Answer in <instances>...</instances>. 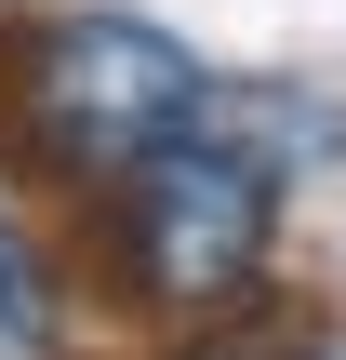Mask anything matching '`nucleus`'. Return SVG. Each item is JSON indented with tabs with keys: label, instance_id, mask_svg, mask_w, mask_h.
Masks as SVG:
<instances>
[{
	"label": "nucleus",
	"instance_id": "nucleus-1",
	"mask_svg": "<svg viewBox=\"0 0 346 360\" xmlns=\"http://www.w3.org/2000/svg\"><path fill=\"white\" fill-rule=\"evenodd\" d=\"M280 187H293V160L253 147L240 107L213 94L173 147H147L120 187H93L107 200V281L160 321H227L280 254Z\"/></svg>",
	"mask_w": 346,
	"mask_h": 360
},
{
	"label": "nucleus",
	"instance_id": "nucleus-2",
	"mask_svg": "<svg viewBox=\"0 0 346 360\" xmlns=\"http://www.w3.org/2000/svg\"><path fill=\"white\" fill-rule=\"evenodd\" d=\"M200 107H213V67L160 13H53L0 53V120L53 187H120Z\"/></svg>",
	"mask_w": 346,
	"mask_h": 360
},
{
	"label": "nucleus",
	"instance_id": "nucleus-3",
	"mask_svg": "<svg viewBox=\"0 0 346 360\" xmlns=\"http://www.w3.org/2000/svg\"><path fill=\"white\" fill-rule=\"evenodd\" d=\"M0 347L13 360H53V267H40V240L0 214Z\"/></svg>",
	"mask_w": 346,
	"mask_h": 360
},
{
	"label": "nucleus",
	"instance_id": "nucleus-4",
	"mask_svg": "<svg viewBox=\"0 0 346 360\" xmlns=\"http://www.w3.org/2000/svg\"><path fill=\"white\" fill-rule=\"evenodd\" d=\"M187 360H307V347H280V334H213V347H187Z\"/></svg>",
	"mask_w": 346,
	"mask_h": 360
}]
</instances>
